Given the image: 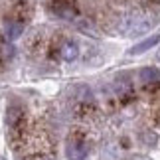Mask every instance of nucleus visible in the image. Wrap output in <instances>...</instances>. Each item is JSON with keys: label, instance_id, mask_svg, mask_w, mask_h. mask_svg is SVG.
Wrapping results in <instances>:
<instances>
[{"label": "nucleus", "instance_id": "nucleus-3", "mask_svg": "<svg viewBox=\"0 0 160 160\" xmlns=\"http://www.w3.org/2000/svg\"><path fill=\"white\" fill-rule=\"evenodd\" d=\"M158 42H160V36H150V38L142 40L140 44L132 46L131 50H128V53H132V55H137V53H142V52H146V50H150V48H154V46L158 44Z\"/></svg>", "mask_w": 160, "mask_h": 160}, {"label": "nucleus", "instance_id": "nucleus-4", "mask_svg": "<svg viewBox=\"0 0 160 160\" xmlns=\"http://www.w3.org/2000/svg\"><path fill=\"white\" fill-rule=\"evenodd\" d=\"M59 53H61V58H63L65 61H73L77 58L79 50H77V46L73 44V42H63L61 48H59Z\"/></svg>", "mask_w": 160, "mask_h": 160}, {"label": "nucleus", "instance_id": "nucleus-5", "mask_svg": "<svg viewBox=\"0 0 160 160\" xmlns=\"http://www.w3.org/2000/svg\"><path fill=\"white\" fill-rule=\"evenodd\" d=\"M22 24H18V22H4V36H6V40H16V38H20V34H22Z\"/></svg>", "mask_w": 160, "mask_h": 160}, {"label": "nucleus", "instance_id": "nucleus-6", "mask_svg": "<svg viewBox=\"0 0 160 160\" xmlns=\"http://www.w3.org/2000/svg\"><path fill=\"white\" fill-rule=\"evenodd\" d=\"M117 95H119L122 101H127L128 97L132 95V87H131V83H128V79H127V77L117 79Z\"/></svg>", "mask_w": 160, "mask_h": 160}, {"label": "nucleus", "instance_id": "nucleus-1", "mask_svg": "<svg viewBox=\"0 0 160 160\" xmlns=\"http://www.w3.org/2000/svg\"><path fill=\"white\" fill-rule=\"evenodd\" d=\"M89 154V146L81 134H71L67 140V158L69 160H85Z\"/></svg>", "mask_w": 160, "mask_h": 160}, {"label": "nucleus", "instance_id": "nucleus-2", "mask_svg": "<svg viewBox=\"0 0 160 160\" xmlns=\"http://www.w3.org/2000/svg\"><path fill=\"white\" fill-rule=\"evenodd\" d=\"M138 79H140L142 85L150 87V85H154V83H160V71L156 67H142L140 73H138Z\"/></svg>", "mask_w": 160, "mask_h": 160}]
</instances>
